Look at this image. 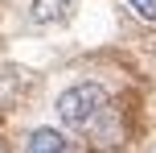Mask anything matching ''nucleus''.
Returning a JSON list of instances; mask_svg holds the SVG:
<instances>
[{
	"mask_svg": "<svg viewBox=\"0 0 156 153\" xmlns=\"http://www.w3.org/2000/svg\"><path fill=\"white\" fill-rule=\"evenodd\" d=\"M107 104H111V95H107L103 83H74V87H66L62 95H58L54 108H58V120H62L66 128L86 132V128L103 116Z\"/></svg>",
	"mask_w": 156,
	"mask_h": 153,
	"instance_id": "1",
	"label": "nucleus"
},
{
	"mask_svg": "<svg viewBox=\"0 0 156 153\" xmlns=\"http://www.w3.org/2000/svg\"><path fill=\"white\" fill-rule=\"evenodd\" d=\"M25 153H74V141L62 128H33L25 137Z\"/></svg>",
	"mask_w": 156,
	"mask_h": 153,
	"instance_id": "2",
	"label": "nucleus"
},
{
	"mask_svg": "<svg viewBox=\"0 0 156 153\" xmlns=\"http://www.w3.org/2000/svg\"><path fill=\"white\" fill-rule=\"evenodd\" d=\"M70 0H33L29 4V17H33V25H62V21H70Z\"/></svg>",
	"mask_w": 156,
	"mask_h": 153,
	"instance_id": "3",
	"label": "nucleus"
},
{
	"mask_svg": "<svg viewBox=\"0 0 156 153\" xmlns=\"http://www.w3.org/2000/svg\"><path fill=\"white\" fill-rule=\"evenodd\" d=\"M127 8H132L140 21H156V0H127Z\"/></svg>",
	"mask_w": 156,
	"mask_h": 153,
	"instance_id": "4",
	"label": "nucleus"
}]
</instances>
